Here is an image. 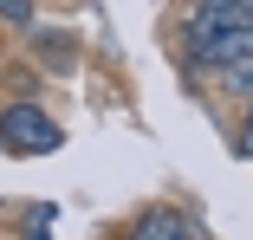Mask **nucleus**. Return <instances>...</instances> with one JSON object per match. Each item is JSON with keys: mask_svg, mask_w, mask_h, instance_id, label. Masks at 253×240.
<instances>
[{"mask_svg": "<svg viewBox=\"0 0 253 240\" xmlns=\"http://www.w3.org/2000/svg\"><path fill=\"white\" fill-rule=\"evenodd\" d=\"M0 150L7 156H52V150H65V130L33 98H13V104H0Z\"/></svg>", "mask_w": 253, "mask_h": 240, "instance_id": "obj_1", "label": "nucleus"}, {"mask_svg": "<svg viewBox=\"0 0 253 240\" xmlns=\"http://www.w3.org/2000/svg\"><path fill=\"white\" fill-rule=\"evenodd\" d=\"M182 45H188V65L214 78V72H227V65L253 59V20H234V26H201V33H182Z\"/></svg>", "mask_w": 253, "mask_h": 240, "instance_id": "obj_2", "label": "nucleus"}, {"mask_svg": "<svg viewBox=\"0 0 253 240\" xmlns=\"http://www.w3.org/2000/svg\"><path fill=\"white\" fill-rule=\"evenodd\" d=\"M130 240H208V227L195 214H182V208H169V201H156V208H143L130 221Z\"/></svg>", "mask_w": 253, "mask_h": 240, "instance_id": "obj_3", "label": "nucleus"}, {"mask_svg": "<svg viewBox=\"0 0 253 240\" xmlns=\"http://www.w3.org/2000/svg\"><path fill=\"white\" fill-rule=\"evenodd\" d=\"M234 20H253V0H195L182 13V33H201V26H234Z\"/></svg>", "mask_w": 253, "mask_h": 240, "instance_id": "obj_4", "label": "nucleus"}, {"mask_svg": "<svg viewBox=\"0 0 253 240\" xmlns=\"http://www.w3.org/2000/svg\"><path fill=\"white\" fill-rule=\"evenodd\" d=\"M214 84L227 91L234 104H247V98H253V59H240V65H227V72H214Z\"/></svg>", "mask_w": 253, "mask_h": 240, "instance_id": "obj_5", "label": "nucleus"}, {"mask_svg": "<svg viewBox=\"0 0 253 240\" xmlns=\"http://www.w3.org/2000/svg\"><path fill=\"white\" fill-rule=\"evenodd\" d=\"M0 20H7L13 33H33L39 26V7H33V0H0Z\"/></svg>", "mask_w": 253, "mask_h": 240, "instance_id": "obj_6", "label": "nucleus"}, {"mask_svg": "<svg viewBox=\"0 0 253 240\" xmlns=\"http://www.w3.org/2000/svg\"><path fill=\"white\" fill-rule=\"evenodd\" d=\"M234 156H247V162H253V98L240 104V130H234Z\"/></svg>", "mask_w": 253, "mask_h": 240, "instance_id": "obj_7", "label": "nucleus"}]
</instances>
